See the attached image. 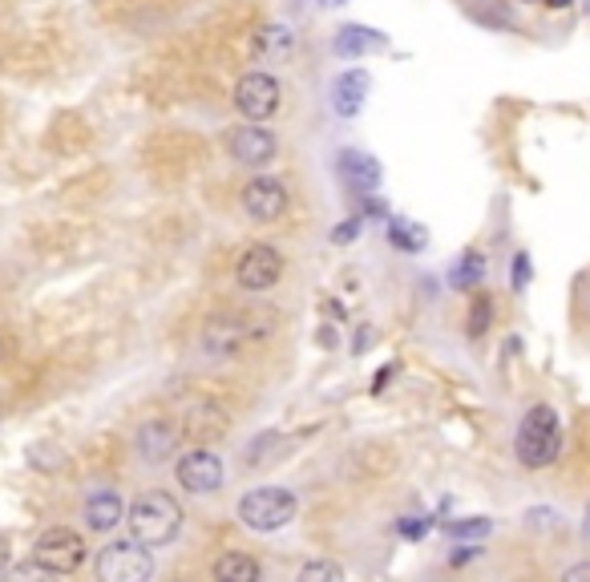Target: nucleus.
Segmentation results:
<instances>
[{"instance_id": "nucleus-1", "label": "nucleus", "mask_w": 590, "mask_h": 582, "mask_svg": "<svg viewBox=\"0 0 590 582\" xmlns=\"http://www.w3.org/2000/svg\"><path fill=\"white\" fill-rule=\"evenodd\" d=\"M514 453L526 469H550L562 453V417L554 405H530L514 433Z\"/></svg>"}, {"instance_id": "nucleus-2", "label": "nucleus", "mask_w": 590, "mask_h": 582, "mask_svg": "<svg viewBox=\"0 0 590 582\" xmlns=\"http://www.w3.org/2000/svg\"><path fill=\"white\" fill-rule=\"evenodd\" d=\"M126 530H130L134 542H142L150 550L174 542L178 530H182V506H178V498L166 494V490H150V494L134 498V506L126 510Z\"/></svg>"}, {"instance_id": "nucleus-3", "label": "nucleus", "mask_w": 590, "mask_h": 582, "mask_svg": "<svg viewBox=\"0 0 590 582\" xmlns=\"http://www.w3.org/2000/svg\"><path fill=\"white\" fill-rule=\"evenodd\" d=\"M295 510H300V502H295L291 490H283V485H259V490H247L239 498V522L255 534H275L283 530Z\"/></svg>"}, {"instance_id": "nucleus-4", "label": "nucleus", "mask_w": 590, "mask_h": 582, "mask_svg": "<svg viewBox=\"0 0 590 582\" xmlns=\"http://www.w3.org/2000/svg\"><path fill=\"white\" fill-rule=\"evenodd\" d=\"M93 574H97V582H150L154 554H150V546H142L134 538H114L97 550Z\"/></svg>"}, {"instance_id": "nucleus-5", "label": "nucleus", "mask_w": 590, "mask_h": 582, "mask_svg": "<svg viewBox=\"0 0 590 582\" xmlns=\"http://www.w3.org/2000/svg\"><path fill=\"white\" fill-rule=\"evenodd\" d=\"M85 558H89L85 538H81L77 530H69V526H49V530H41L37 542H33V562H37L41 570H49L53 578L81 570Z\"/></svg>"}, {"instance_id": "nucleus-6", "label": "nucleus", "mask_w": 590, "mask_h": 582, "mask_svg": "<svg viewBox=\"0 0 590 582\" xmlns=\"http://www.w3.org/2000/svg\"><path fill=\"white\" fill-rule=\"evenodd\" d=\"M174 477H178V485H182L186 494L207 498V494H215L219 485H223L227 469H223V457L219 453H211L207 445H194V449H186L174 461Z\"/></svg>"}, {"instance_id": "nucleus-7", "label": "nucleus", "mask_w": 590, "mask_h": 582, "mask_svg": "<svg viewBox=\"0 0 590 582\" xmlns=\"http://www.w3.org/2000/svg\"><path fill=\"white\" fill-rule=\"evenodd\" d=\"M235 110L247 118V122H267L271 114H279V97H283V89H279V81L271 77V73H259V69H251V73H243L239 81H235Z\"/></svg>"}, {"instance_id": "nucleus-8", "label": "nucleus", "mask_w": 590, "mask_h": 582, "mask_svg": "<svg viewBox=\"0 0 590 582\" xmlns=\"http://www.w3.org/2000/svg\"><path fill=\"white\" fill-rule=\"evenodd\" d=\"M283 279V255L271 243H255L235 263V283L243 291H271Z\"/></svg>"}, {"instance_id": "nucleus-9", "label": "nucleus", "mask_w": 590, "mask_h": 582, "mask_svg": "<svg viewBox=\"0 0 590 582\" xmlns=\"http://www.w3.org/2000/svg\"><path fill=\"white\" fill-rule=\"evenodd\" d=\"M255 336H259V332L251 328L247 316H215V320H207V328H203V348H207V356L227 360V356H239L243 348H251Z\"/></svg>"}, {"instance_id": "nucleus-10", "label": "nucleus", "mask_w": 590, "mask_h": 582, "mask_svg": "<svg viewBox=\"0 0 590 582\" xmlns=\"http://www.w3.org/2000/svg\"><path fill=\"white\" fill-rule=\"evenodd\" d=\"M178 445H182V425L170 421V417H150V421H142L138 433H134V449L142 453L146 465L170 461V457L178 453Z\"/></svg>"}, {"instance_id": "nucleus-11", "label": "nucleus", "mask_w": 590, "mask_h": 582, "mask_svg": "<svg viewBox=\"0 0 590 582\" xmlns=\"http://www.w3.org/2000/svg\"><path fill=\"white\" fill-rule=\"evenodd\" d=\"M182 437L186 441H194V445H211V441H219V437H227V429H231V417H227V409L223 405H215V401H190L186 409H182Z\"/></svg>"}, {"instance_id": "nucleus-12", "label": "nucleus", "mask_w": 590, "mask_h": 582, "mask_svg": "<svg viewBox=\"0 0 590 582\" xmlns=\"http://www.w3.org/2000/svg\"><path fill=\"white\" fill-rule=\"evenodd\" d=\"M275 150H279L275 134H271V130H263L259 122H247V126H239V130L231 134V158H235L239 166L263 170V166H271V162H275Z\"/></svg>"}, {"instance_id": "nucleus-13", "label": "nucleus", "mask_w": 590, "mask_h": 582, "mask_svg": "<svg viewBox=\"0 0 590 582\" xmlns=\"http://www.w3.org/2000/svg\"><path fill=\"white\" fill-rule=\"evenodd\" d=\"M243 211L255 223H275L287 211V186L279 178H251L243 186Z\"/></svg>"}, {"instance_id": "nucleus-14", "label": "nucleus", "mask_w": 590, "mask_h": 582, "mask_svg": "<svg viewBox=\"0 0 590 582\" xmlns=\"http://www.w3.org/2000/svg\"><path fill=\"white\" fill-rule=\"evenodd\" d=\"M368 89H372V77H368V69H344L336 81H332V110L344 118V122H352V118H360V110H364V102H368Z\"/></svg>"}, {"instance_id": "nucleus-15", "label": "nucleus", "mask_w": 590, "mask_h": 582, "mask_svg": "<svg viewBox=\"0 0 590 582\" xmlns=\"http://www.w3.org/2000/svg\"><path fill=\"white\" fill-rule=\"evenodd\" d=\"M81 522L93 534H110V530H118L126 522V502L114 490H93L85 498V506H81Z\"/></svg>"}, {"instance_id": "nucleus-16", "label": "nucleus", "mask_w": 590, "mask_h": 582, "mask_svg": "<svg viewBox=\"0 0 590 582\" xmlns=\"http://www.w3.org/2000/svg\"><path fill=\"white\" fill-rule=\"evenodd\" d=\"M340 174H344V182L352 186V190H360V194H376V186H380V162L372 158V154H364V150H340Z\"/></svg>"}, {"instance_id": "nucleus-17", "label": "nucleus", "mask_w": 590, "mask_h": 582, "mask_svg": "<svg viewBox=\"0 0 590 582\" xmlns=\"http://www.w3.org/2000/svg\"><path fill=\"white\" fill-rule=\"evenodd\" d=\"M384 33H376V29H368V25H344L336 37H332V53L340 57V61H356V57H364V53H376V49H384Z\"/></svg>"}, {"instance_id": "nucleus-18", "label": "nucleus", "mask_w": 590, "mask_h": 582, "mask_svg": "<svg viewBox=\"0 0 590 582\" xmlns=\"http://www.w3.org/2000/svg\"><path fill=\"white\" fill-rule=\"evenodd\" d=\"M211 578L215 582H263V566L243 550H227L223 558H215Z\"/></svg>"}, {"instance_id": "nucleus-19", "label": "nucleus", "mask_w": 590, "mask_h": 582, "mask_svg": "<svg viewBox=\"0 0 590 582\" xmlns=\"http://www.w3.org/2000/svg\"><path fill=\"white\" fill-rule=\"evenodd\" d=\"M291 49H295V29H291V25L271 21V25H263V29L255 33V53H259L263 61H283Z\"/></svg>"}, {"instance_id": "nucleus-20", "label": "nucleus", "mask_w": 590, "mask_h": 582, "mask_svg": "<svg viewBox=\"0 0 590 582\" xmlns=\"http://www.w3.org/2000/svg\"><path fill=\"white\" fill-rule=\"evenodd\" d=\"M481 279H485V255L481 251H465L449 271V283L457 291H473V287H481Z\"/></svg>"}, {"instance_id": "nucleus-21", "label": "nucleus", "mask_w": 590, "mask_h": 582, "mask_svg": "<svg viewBox=\"0 0 590 582\" xmlns=\"http://www.w3.org/2000/svg\"><path fill=\"white\" fill-rule=\"evenodd\" d=\"M388 239H392V247H397V251H409V255L425 251V243H429L425 227L409 223V219H388Z\"/></svg>"}, {"instance_id": "nucleus-22", "label": "nucleus", "mask_w": 590, "mask_h": 582, "mask_svg": "<svg viewBox=\"0 0 590 582\" xmlns=\"http://www.w3.org/2000/svg\"><path fill=\"white\" fill-rule=\"evenodd\" d=\"M489 324H494V300H489L485 291H477L473 304H469V336L481 340L489 332Z\"/></svg>"}, {"instance_id": "nucleus-23", "label": "nucleus", "mask_w": 590, "mask_h": 582, "mask_svg": "<svg viewBox=\"0 0 590 582\" xmlns=\"http://www.w3.org/2000/svg\"><path fill=\"white\" fill-rule=\"evenodd\" d=\"M489 530H494V522L489 518H457V522H445V534L457 538V542H473V538H485Z\"/></svg>"}, {"instance_id": "nucleus-24", "label": "nucleus", "mask_w": 590, "mask_h": 582, "mask_svg": "<svg viewBox=\"0 0 590 582\" xmlns=\"http://www.w3.org/2000/svg\"><path fill=\"white\" fill-rule=\"evenodd\" d=\"M295 582H344V570L332 558H312L300 574H295Z\"/></svg>"}, {"instance_id": "nucleus-25", "label": "nucleus", "mask_w": 590, "mask_h": 582, "mask_svg": "<svg viewBox=\"0 0 590 582\" xmlns=\"http://www.w3.org/2000/svg\"><path fill=\"white\" fill-rule=\"evenodd\" d=\"M0 582H53V574H49V570H41V566L29 558V562L9 566L5 574H0Z\"/></svg>"}, {"instance_id": "nucleus-26", "label": "nucleus", "mask_w": 590, "mask_h": 582, "mask_svg": "<svg viewBox=\"0 0 590 582\" xmlns=\"http://www.w3.org/2000/svg\"><path fill=\"white\" fill-rule=\"evenodd\" d=\"M534 279V263H530V255L526 251H518L514 255V263H510V283H514V291H526V283Z\"/></svg>"}, {"instance_id": "nucleus-27", "label": "nucleus", "mask_w": 590, "mask_h": 582, "mask_svg": "<svg viewBox=\"0 0 590 582\" xmlns=\"http://www.w3.org/2000/svg\"><path fill=\"white\" fill-rule=\"evenodd\" d=\"M360 231H364V219H360V215H352V219H344V223L332 231V243H336V247H348V243H356V239H360Z\"/></svg>"}, {"instance_id": "nucleus-28", "label": "nucleus", "mask_w": 590, "mask_h": 582, "mask_svg": "<svg viewBox=\"0 0 590 582\" xmlns=\"http://www.w3.org/2000/svg\"><path fill=\"white\" fill-rule=\"evenodd\" d=\"M429 526H433V518H425V514H413V518H401L397 522V530H401V538H425L429 534Z\"/></svg>"}, {"instance_id": "nucleus-29", "label": "nucleus", "mask_w": 590, "mask_h": 582, "mask_svg": "<svg viewBox=\"0 0 590 582\" xmlns=\"http://www.w3.org/2000/svg\"><path fill=\"white\" fill-rule=\"evenodd\" d=\"M562 582H590V558L566 566V570H562Z\"/></svg>"}, {"instance_id": "nucleus-30", "label": "nucleus", "mask_w": 590, "mask_h": 582, "mask_svg": "<svg viewBox=\"0 0 590 582\" xmlns=\"http://www.w3.org/2000/svg\"><path fill=\"white\" fill-rule=\"evenodd\" d=\"M481 554V546H473V542H465V546H457V554L449 558V566H465V562H473Z\"/></svg>"}, {"instance_id": "nucleus-31", "label": "nucleus", "mask_w": 590, "mask_h": 582, "mask_svg": "<svg viewBox=\"0 0 590 582\" xmlns=\"http://www.w3.org/2000/svg\"><path fill=\"white\" fill-rule=\"evenodd\" d=\"M388 376H392V368H380V372H376V380H372V393H384V384H388Z\"/></svg>"}, {"instance_id": "nucleus-32", "label": "nucleus", "mask_w": 590, "mask_h": 582, "mask_svg": "<svg viewBox=\"0 0 590 582\" xmlns=\"http://www.w3.org/2000/svg\"><path fill=\"white\" fill-rule=\"evenodd\" d=\"M5 570H9V542L0 538V574H5Z\"/></svg>"}, {"instance_id": "nucleus-33", "label": "nucleus", "mask_w": 590, "mask_h": 582, "mask_svg": "<svg viewBox=\"0 0 590 582\" xmlns=\"http://www.w3.org/2000/svg\"><path fill=\"white\" fill-rule=\"evenodd\" d=\"M368 340H372V332H368V324L360 328V340H356V352H364L368 348Z\"/></svg>"}, {"instance_id": "nucleus-34", "label": "nucleus", "mask_w": 590, "mask_h": 582, "mask_svg": "<svg viewBox=\"0 0 590 582\" xmlns=\"http://www.w3.org/2000/svg\"><path fill=\"white\" fill-rule=\"evenodd\" d=\"M546 5H550V9H570L574 0H546Z\"/></svg>"}, {"instance_id": "nucleus-35", "label": "nucleus", "mask_w": 590, "mask_h": 582, "mask_svg": "<svg viewBox=\"0 0 590 582\" xmlns=\"http://www.w3.org/2000/svg\"><path fill=\"white\" fill-rule=\"evenodd\" d=\"M582 530H586V538H590V506H586V518H582Z\"/></svg>"}, {"instance_id": "nucleus-36", "label": "nucleus", "mask_w": 590, "mask_h": 582, "mask_svg": "<svg viewBox=\"0 0 590 582\" xmlns=\"http://www.w3.org/2000/svg\"><path fill=\"white\" fill-rule=\"evenodd\" d=\"M320 5H328V9H340V5H344V0H320Z\"/></svg>"}, {"instance_id": "nucleus-37", "label": "nucleus", "mask_w": 590, "mask_h": 582, "mask_svg": "<svg viewBox=\"0 0 590 582\" xmlns=\"http://www.w3.org/2000/svg\"><path fill=\"white\" fill-rule=\"evenodd\" d=\"M0 356H5V344H0Z\"/></svg>"}]
</instances>
